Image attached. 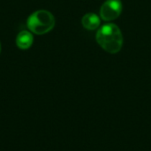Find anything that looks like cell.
Returning a JSON list of instances; mask_svg holds the SVG:
<instances>
[{"instance_id":"cell-5","label":"cell","mask_w":151,"mask_h":151,"mask_svg":"<svg viewBox=\"0 0 151 151\" xmlns=\"http://www.w3.org/2000/svg\"><path fill=\"white\" fill-rule=\"evenodd\" d=\"M100 18L95 13H87L82 17V26L88 30H95L100 26Z\"/></svg>"},{"instance_id":"cell-3","label":"cell","mask_w":151,"mask_h":151,"mask_svg":"<svg viewBox=\"0 0 151 151\" xmlns=\"http://www.w3.org/2000/svg\"><path fill=\"white\" fill-rule=\"evenodd\" d=\"M122 12V3L120 0H106L101 6L100 16L105 21L116 19Z\"/></svg>"},{"instance_id":"cell-2","label":"cell","mask_w":151,"mask_h":151,"mask_svg":"<svg viewBox=\"0 0 151 151\" xmlns=\"http://www.w3.org/2000/svg\"><path fill=\"white\" fill-rule=\"evenodd\" d=\"M27 26L32 33L35 35H44L53 29L55 18L49 11L38 10L28 17Z\"/></svg>"},{"instance_id":"cell-4","label":"cell","mask_w":151,"mask_h":151,"mask_svg":"<svg viewBox=\"0 0 151 151\" xmlns=\"http://www.w3.org/2000/svg\"><path fill=\"white\" fill-rule=\"evenodd\" d=\"M34 42L33 35L27 30H23L19 32L16 38V44L20 50H27L29 49Z\"/></svg>"},{"instance_id":"cell-6","label":"cell","mask_w":151,"mask_h":151,"mask_svg":"<svg viewBox=\"0 0 151 151\" xmlns=\"http://www.w3.org/2000/svg\"><path fill=\"white\" fill-rule=\"evenodd\" d=\"M0 52H1V43H0Z\"/></svg>"},{"instance_id":"cell-1","label":"cell","mask_w":151,"mask_h":151,"mask_svg":"<svg viewBox=\"0 0 151 151\" xmlns=\"http://www.w3.org/2000/svg\"><path fill=\"white\" fill-rule=\"evenodd\" d=\"M98 44L107 52L111 54L118 53L123 46V35L119 27L109 23L100 27L96 36Z\"/></svg>"}]
</instances>
